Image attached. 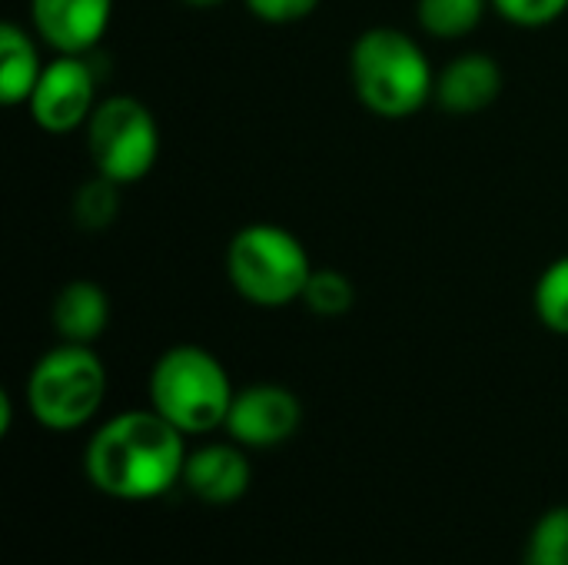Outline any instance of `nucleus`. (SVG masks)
Masks as SVG:
<instances>
[{"instance_id":"17","label":"nucleus","mask_w":568,"mask_h":565,"mask_svg":"<svg viewBox=\"0 0 568 565\" xmlns=\"http://www.w3.org/2000/svg\"><path fill=\"white\" fill-rule=\"evenodd\" d=\"M120 213V183L106 180V176H93L90 183H83L73 196V220L83 230H106Z\"/></svg>"},{"instance_id":"1","label":"nucleus","mask_w":568,"mask_h":565,"mask_svg":"<svg viewBox=\"0 0 568 565\" xmlns=\"http://www.w3.org/2000/svg\"><path fill=\"white\" fill-rule=\"evenodd\" d=\"M183 433L153 406L106 420L87 443L83 470L93 490L120 503H146L183 483Z\"/></svg>"},{"instance_id":"10","label":"nucleus","mask_w":568,"mask_h":565,"mask_svg":"<svg viewBox=\"0 0 568 565\" xmlns=\"http://www.w3.org/2000/svg\"><path fill=\"white\" fill-rule=\"evenodd\" d=\"M250 460L240 443H206L186 456L183 486L206 506H233L250 490Z\"/></svg>"},{"instance_id":"4","label":"nucleus","mask_w":568,"mask_h":565,"mask_svg":"<svg viewBox=\"0 0 568 565\" xmlns=\"http://www.w3.org/2000/svg\"><path fill=\"white\" fill-rule=\"evenodd\" d=\"M313 260L296 233L276 223H246L226 246L230 286L260 310H283L303 300Z\"/></svg>"},{"instance_id":"14","label":"nucleus","mask_w":568,"mask_h":565,"mask_svg":"<svg viewBox=\"0 0 568 565\" xmlns=\"http://www.w3.org/2000/svg\"><path fill=\"white\" fill-rule=\"evenodd\" d=\"M493 0H416V23L436 40H463L469 37Z\"/></svg>"},{"instance_id":"11","label":"nucleus","mask_w":568,"mask_h":565,"mask_svg":"<svg viewBox=\"0 0 568 565\" xmlns=\"http://www.w3.org/2000/svg\"><path fill=\"white\" fill-rule=\"evenodd\" d=\"M503 93V67L489 53H463L436 73L433 100L456 117H473L489 110Z\"/></svg>"},{"instance_id":"13","label":"nucleus","mask_w":568,"mask_h":565,"mask_svg":"<svg viewBox=\"0 0 568 565\" xmlns=\"http://www.w3.org/2000/svg\"><path fill=\"white\" fill-rule=\"evenodd\" d=\"M40 73H43V63L27 27L3 20L0 23V100L7 107L27 103Z\"/></svg>"},{"instance_id":"21","label":"nucleus","mask_w":568,"mask_h":565,"mask_svg":"<svg viewBox=\"0 0 568 565\" xmlns=\"http://www.w3.org/2000/svg\"><path fill=\"white\" fill-rule=\"evenodd\" d=\"M10 420H13V400L10 393H0V436L10 433Z\"/></svg>"},{"instance_id":"15","label":"nucleus","mask_w":568,"mask_h":565,"mask_svg":"<svg viewBox=\"0 0 568 565\" xmlns=\"http://www.w3.org/2000/svg\"><path fill=\"white\" fill-rule=\"evenodd\" d=\"M532 306L546 330L568 336V253L542 270L532 290Z\"/></svg>"},{"instance_id":"19","label":"nucleus","mask_w":568,"mask_h":565,"mask_svg":"<svg viewBox=\"0 0 568 565\" xmlns=\"http://www.w3.org/2000/svg\"><path fill=\"white\" fill-rule=\"evenodd\" d=\"M493 10L516 27H546L568 10V0H493Z\"/></svg>"},{"instance_id":"9","label":"nucleus","mask_w":568,"mask_h":565,"mask_svg":"<svg viewBox=\"0 0 568 565\" xmlns=\"http://www.w3.org/2000/svg\"><path fill=\"white\" fill-rule=\"evenodd\" d=\"M113 17V0H30V23L57 53H90Z\"/></svg>"},{"instance_id":"7","label":"nucleus","mask_w":568,"mask_h":565,"mask_svg":"<svg viewBox=\"0 0 568 565\" xmlns=\"http://www.w3.org/2000/svg\"><path fill=\"white\" fill-rule=\"evenodd\" d=\"M97 77L87 57L60 53L43 63V73L27 100L33 123L47 133H73L97 110Z\"/></svg>"},{"instance_id":"3","label":"nucleus","mask_w":568,"mask_h":565,"mask_svg":"<svg viewBox=\"0 0 568 565\" xmlns=\"http://www.w3.org/2000/svg\"><path fill=\"white\" fill-rule=\"evenodd\" d=\"M150 406L183 436H203L226 423L233 383L226 366L196 343L170 346L150 370Z\"/></svg>"},{"instance_id":"22","label":"nucleus","mask_w":568,"mask_h":565,"mask_svg":"<svg viewBox=\"0 0 568 565\" xmlns=\"http://www.w3.org/2000/svg\"><path fill=\"white\" fill-rule=\"evenodd\" d=\"M180 3H186V7H200V10H206V7H220V3H226V0H180Z\"/></svg>"},{"instance_id":"2","label":"nucleus","mask_w":568,"mask_h":565,"mask_svg":"<svg viewBox=\"0 0 568 565\" xmlns=\"http://www.w3.org/2000/svg\"><path fill=\"white\" fill-rule=\"evenodd\" d=\"M349 80L359 103L383 120H406L436 93V73L423 47L396 27H369L356 37Z\"/></svg>"},{"instance_id":"5","label":"nucleus","mask_w":568,"mask_h":565,"mask_svg":"<svg viewBox=\"0 0 568 565\" xmlns=\"http://www.w3.org/2000/svg\"><path fill=\"white\" fill-rule=\"evenodd\" d=\"M106 400V366L83 343L47 350L27 376V406L43 430L70 433L87 426Z\"/></svg>"},{"instance_id":"20","label":"nucleus","mask_w":568,"mask_h":565,"mask_svg":"<svg viewBox=\"0 0 568 565\" xmlns=\"http://www.w3.org/2000/svg\"><path fill=\"white\" fill-rule=\"evenodd\" d=\"M243 3L263 23H296L310 17L323 0H243Z\"/></svg>"},{"instance_id":"12","label":"nucleus","mask_w":568,"mask_h":565,"mask_svg":"<svg viewBox=\"0 0 568 565\" xmlns=\"http://www.w3.org/2000/svg\"><path fill=\"white\" fill-rule=\"evenodd\" d=\"M50 320L63 343L90 346L110 326V296L93 280H73L53 296Z\"/></svg>"},{"instance_id":"8","label":"nucleus","mask_w":568,"mask_h":565,"mask_svg":"<svg viewBox=\"0 0 568 565\" xmlns=\"http://www.w3.org/2000/svg\"><path fill=\"white\" fill-rule=\"evenodd\" d=\"M303 423V406L293 390L280 383H253L236 390L223 430L243 450H273L296 436Z\"/></svg>"},{"instance_id":"18","label":"nucleus","mask_w":568,"mask_h":565,"mask_svg":"<svg viewBox=\"0 0 568 565\" xmlns=\"http://www.w3.org/2000/svg\"><path fill=\"white\" fill-rule=\"evenodd\" d=\"M526 565H568V506L549 509L529 533Z\"/></svg>"},{"instance_id":"16","label":"nucleus","mask_w":568,"mask_h":565,"mask_svg":"<svg viewBox=\"0 0 568 565\" xmlns=\"http://www.w3.org/2000/svg\"><path fill=\"white\" fill-rule=\"evenodd\" d=\"M353 300H356V286H353V280L346 273H339L333 266H313L300 303L316 316L336 320V316L349 313Z\"/></svg>"},{"instance_id":"6","label":"nucleus","mask_w":568,"mask_h":565,"mask_svg":"<svg viewBox=\"0 0 568 565\" xmlns=\"http://www.w3.org/2000/svg\"><path fill=\"white\" fill-rule=\"evenodd\" d=\"M87 150L100 176L120 186L143 180L160 157V127L153 110L126 93L100 100L87 120Z\"/></svg>"}]
</instances>
